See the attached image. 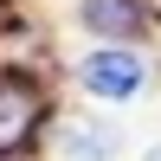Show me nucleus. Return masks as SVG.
Here are the masks:
<instances>
[{
	"label": "nucleus",
	"mask_w": 161,
	"mask_h": 161,
	"mask_svg": "<svg viewBox=\"0 0 161 161\" xmlns=\"http://www.w3.org/2000/svg\"><path fill=\"white\" fill-rule=\"evenodd\" d=\"M64 155L71 161H116L123 155V129L103 116H71L64 123Z\"/></svg>",
	"instance_id": "nucleus-4"
},
{
	"label": "nucleus",
	"mask_w": 161,
	"mask_h": 161,
	"mask_svg": "<svg viewBox=\"0 0 161 161\" xmlns=\"http://www.w3.org/2000/svg\"><path fill=\"white\" fill-rule=\"evenodd\" d=\"M77 19H84L90 32H103L110 45H129L136 32L155 26V7L148 0H77Z\"/></svg>",
	"instance_id": "nucleus-3"
},
{
	"label": "nucleus",
	"mask_w": 161,
	"mask_h": 161,
	"mask_svg": "<svg viewBox=\"0 0 161 161\" xmlns=\"http://www.w3.org/2000/svg\"><path fill=\"white\" fill-rule=\"evenodd\" d=\"M77 84L97 103H129V97L148 90V52H136V45H97L77 64Z\"/></svg>",
	"instance_id": "nucleus-2"
},
{
	"label": "nucleus",
	"mask_w": 161,
	"mask_h": 161,
	"mask_svg": "<svg viewBox=\"0 0 161 161\" xmlns=\"http://www.w3.org/2000/svg\"><path fill=\"white\" fill-rule=\"evenodd\" d=\"M45 90H39L32 71H19V64H0V161L26 155L39 142V129H45Z\"/></svg>",
	"instance_id": "nucleus-1"
},
{
	"label": "nucleus",
	"mask_w": 161,
	"mask_h": 161,
	"mask_svg": "<svg viewBox=\"0 0 161 161\" xmlns=\"http://www.w3.org/2000/svg\"><path fill=\"white\" fill-rule=\"evenodd\" d=\"M142 161H161V148H148V155H142Z\"/></svg>",
	"instance_id": "nucleus-5"
}]
</instances>
